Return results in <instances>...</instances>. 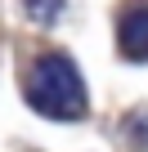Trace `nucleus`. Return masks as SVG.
I'll return each instance as SVG.
<instances>
[{"mask_svg": "<svg viewBox=\"0 0 148 152\" xmlns=\"http://www.w3.org/2000/svg\"><path fill=\"white\" fill-rule=\"evenodd\" d=\"M27 99H32L36 112H45L54 121H77L85 112V85H81L77 67H72L63 54L36 58V72L27 81Z\"/></svg>", "mask_w": 148, "mask_h": 152, "instance_id": "1", "label": "nucleus"}, {"mask_svg": "<svg viewBox=\"0 0 148 152\" xmlns=\"http://www.w3.org/2000/svg\"><path fill=\"white\" fill-rule=\"evenodd\" d=\"M117 45H121V54L135 58V63L148 58V5H135V9L121 18V27H117Z\"/></svg>", "mask_w": 148, "mask_h": 152, "instance_id": "2", "label": "nucleus"}, {"mask_svg": "<svg viewBox=\"0 0 148 152\" xmlns=\"http://www.w3.org/2000/svg\"><path fill=\"white\" fill-rule=\"evenodd\" d=\"M58 9H63V0H27V14H32L36 23H54Z\"/></svg>", "mask_w": 148, "mask_h": 152, "instance_id": "3", "label": "nucleus"}]
</instances>
